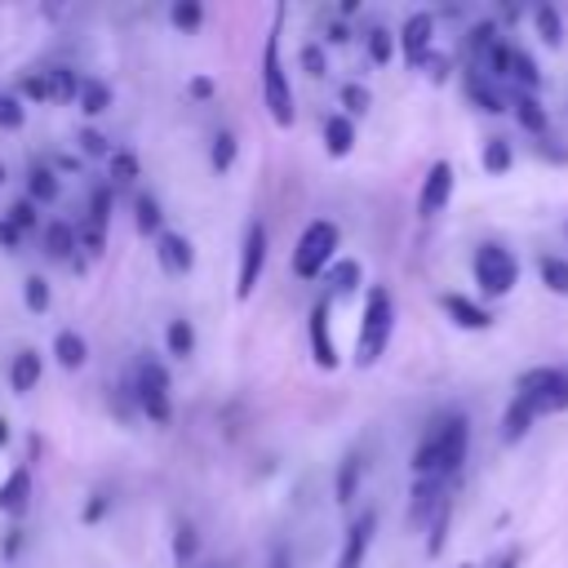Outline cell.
Segmentation results:
<instances>
[{
	"instance_id": "26",
	"label": "cell",
	"mask_w": 568,
	"mask_h": 568,
	"mask_svg": "<svg viewBox=\"0 0 568 568\" xmlns=\"http://www.w3.org/2000/svg\"><path fill=\"white\" fill-rule=\"evenodd\" d=\"M49 80H53V102H71V98H80V89H84V80H80L75 71H67V67H53Z\"/></svg>"
},
{
	"instance_id": "31",
	"label": "cell",
	"mask_w": 568,
	"mask_h": 568,
	"mask_svg": "<svg viewBox=\"0 0 568 568\" xmlns=\"http://www.w3.org/2000/svg\"><path fill=\"white\" fill-rule=\"evenodd\" d=\"M355 484H359V453H351L337 470V501H351L355 497Z\"/></svg>"
},
{
	"instance_id": "51",
	"label": "cell",
	"mask_w": 568,
	"mask_h": 568,
	"mask_svg": "<svg viewBox=\"0 0 568 568\" xmlns=\"http://www.w3.org/2000/svg\"><path fill=\"white\" fill-rule=\"evenodd\" d=\"M4 439H9V422L0 417V444H4Z\"/></svg>"
},
{
	"instance_id": "20",
	"label": "cell",
	"mask_w": 568,
	"mask_h": 568,
	"mask_svg": "<svg viewBox=\"0 0 568 568\" xmlns=\"http://www.w3.org/2000/svg\"><path fill=\"white\" fill-rule=\"evenodd\" d=\"M164 346H169V355H178V359H186L191 351H195V328H191V320H169V328H164Z\"/></svg>"
},
{
	"instance_id": "19",
	"label": "cell",
	"mask_w": 568,
	"mask_h": 568,
	"mask_svg": "<svg viewBox=\"0 0 568 568\" xmlns=\"http://www.w3.org/2000/svg\"><path fill=\"white\" fill-rule=\"evenodd\" d=\"M444 311H448L462 328H488V311H479L475 302H466V297H457V293L444 297Z\"/></svg>"
},
{
	"instance_id": "52",
	"label": "cell",
	"mask_w": 568,
	"mask_h": 568,
	"mask_svg": "<svg viewBox=\"0 0 568 568\" xmlns=\"http://www.w3.org/2000/svg\"><path fill=\"white\" fill-rule=\"evenodd\" d=\"M0 182H4V164H0Z\"/></svg>"
},
{
	"instance_id": "28",
	"label": "cell",
	"mask_w": 568,
	"mask_h": 568,
	"mask_svg": "<svg viewBox=\"0 0 568 568\" xmlns=\"http://www.w3.org/2000/svg\"><path fill=\"white\" fill-rule=\"evenodd\" d=\"M515 115H519V124H524V129H532V133H541V129H546V115H541L537 98H528V93H515Z\"/></svg>"
},
{
	"instance_id": "22",
	"label": "cell",
	"mask_w": 568,
	"mask_h": 568,
	"mask_svg": "<svg viewBox=\"0 0 568 568\" xmlns=\"http://www.w3.org/2000/svg\"><path fill=\"white\" fill-rule=\"evenodd\" d=\"M106 178H111V182H120V186L138 182V178H142V164H138V155H133V151H115V155L106 160Z\"/></svg>"
},
{
	"instance_id": "12",
	"label": "cell",
	"mask_w": 568,
	"mask_h": 568,
	"mask_svg": "<svg viewBox=\"0 0 568 568\" xmlns=\"http://www.w3.org/2000/svg\"><path fill=\"white\" fill-rule=\"evenodd\" d=\"M311 351H315V364L320 368H337V346L328 337V302H315L311 306Z\"/></svg>"
},
{
	"instance_id": "47",
	"label": "cell",
	"mask_w": 568,
	"mask_h": 568,
	"mask_svg": "<svg viewBox=\"0 0 568 568\" xmlns=\"http://www.w3.org/2000/svg\"><path fill=\"white\" fill-rule=\"evenodd\" d=\"M186 89H191V98H200V102H204V98H213V80H209V75H195Z\"/></svg>"
},
{
	"instance_id": "7",
	"label": "cell",
	"mask_w": 568,
	"mask_h": 568,
	"mask_svg": "<svg viewBox=\"0 0 568 568\" xmlns=\"http://www.w3.org/2000/svg\"><path fill=\"white\" fill-rule=\"evenodd\" d=\"M138 404L151 422H169V368L160 359L138 364Z\"/></svg>"
},
{
	"instance_id": "6",
	"label": "cell",
	"mask_w": 568,
	"mask_h": 568,
	"mask_svg": "<svg viewBox=\"0 0 568 568\" xmlns=\"http://www.w3.org/2000/svg\"><path fill=\"white\" fill-rule=\"evenodd\" d=\"M515 275H519V266H515V257L501 244H479V253H475V280H479L484 293H493V297L510 293Z\"/></svg>"
},
{
	"instance_id": "29",
	"label": "cell",
	"mask_w": 568,
	"mask_h": 568,
	"mask_svg": "<svg viewBox=\"0 0 568 568\" xmlns=\"http://www.w3.org/2000/svg\"><path fill=\"white\" fill-rule=\"evenodd\" d=\"M22 302H27V311H49V280L44 275H27L22 280Z\"/></svg>"
},
{
	"instance_id": "17",
	"label": "cell",
	"mask_w": 568,
	"mask_h": 568,
	"mask_svg": "<svg viewBox=\"0 0 568 568\" xmlns=\"http://www.w3.org/2000/svg\"><path fill=\"white\" fill-rule=\"evenodd\" d=\"M27 200L53 204V200H58V173L44 169V164H31V173H27Z\"/></svg>"
},
{
	"instance_id": "5",
	"label": "cell",
	"mask_w": 568,
	"mask_h": 568,
	"mask_svg": "<svg viewBox=\"0 0 568 568\" xmlns=\"http://www.w3.org/2000/svg\"><path fill=\"white\" fill-rule=\"evenodd\" d=\"M333 253H337V226H333V222H311V226L302 231L297 248H293V271H297L302 280H315V275L333 262Z\"/></svg>"
},
{
	"instance_id": "45",
	"label": "cell",
	"mask_w": 568,
	"mask_h": 568,
	"mask_svg": "<svg viewBox=\"0 0 568 568\" xmlns=\"http://www.w3.org/2000/svg\"><path fill=\"white\" fill-rule=\"evenodd\" d=\"M102 510H106V493H93V497H89V506H84V524L102 519Z\"/></svg>"
},
{
	"instance_id": "24",
	"label": "cell",
	"mask_w": 568,
	"mask_h": 568,
	"mask_svg": "<svg viewBox=\"0 0 568 568\" xmlns=\"http://www.w3.org/2000/svg\"><path fill=\"white\" fill-rule=\"evenodd\" d=\"M537 271H541V280H546V288H555L559 297H568V262H564V257H555V253H546V257L537 262Z\"/></svg>"
},
{
	"instance_id": "1",
	"label": "cell",
	"mask_w": 568,
	"mask_h": 568,
	"mask_svg": "<svg viewBox=\"0 0 568 568\" xmlns=\"http://www.w3.org/2000/svg\"><path fill=\"white\" fill-rule=\"evenodd\" d=\"M559 408H568V368H528L515 386L506 417H501V435L519 439L532 426V417L559 413Z\"/></svg>"
},
{
	"instance_id": "11",
	"label": "cell",
	"mask_w": 568,
	"mask_h": 568,
	"mask_svg": "<svg viewBox=\"0 0 568 568\" xmlns=\"http://www.w3.org/2000/svg\"><path fill=\"white\" fill-rule=\"evenodd\" d=\"M155 257H160V266H164L169 275H182V271H191V262H195L191 240L178 235V231H164V235L155 240Z\"/></svg>"
},
{
	"instance_id": "48",
	"label": "cell",
	"mask_w": 568,
	"mask_h": 568,
	"mask_svg": "<svg viewBox=\"0 0 568 568\" xmlns=\"http://www.w3.org/2000/svg\"><path fill=\"white\" fill-rule=\"evenodd\" d=\"M80 240H84V248H89V253H98V248H102V226H89Z\"/></svg>"
},
{
	"instance_id": "10",
	"label": "cell",
	"mask_w": 568,
	"mask_h": 568,
	"mask_svg": "<svg viewBox=\"0 0 568 568\" xmlns=\"http://www.w3.org/2000/svg\"><path fill=\"white\" fill-rule=\"evenodd\" d=\"M377 532V510H364L351 528H346V541H342V555H337V568H359L364 555H368V541Z\"/></svg>"
},
{
	"instance_id": "25",
	"label": "cell",
	"mask_w": 568,
	"mask_h": 568,
	"mask_svg": "<svg viewBox=\"0 0 568 568\" xmlns=\"http://www.w3.org/2000/svg\"><path fill=\"white\" fill-rule=\"evenodd\" d=\"M111 106V89L102 84V80H84V89H80V111L84 115H102Z\"/></svg>"
},
{
	"instance_id": "16",
	"label": "cell",
	"mask_w": 568,
	"mask_h": 568,
	"mask_svg": "<svg viewBox=\"0 0 568 568\" xmlns=\"http://www.w3.org/2000/svg\"><path fill=\"white\" fill-rule=\"evenodd\" d=\"M53 355H58L62 368H80V364L89 359V346H84V337H80L75 328H62V333L53 337Z\"/></svg>"
},
{
	"instance_id": "43",
	"label": "cell",
	"mask_w": 568,
	"mask_h": 568,
	"mask_svg": "<svg viewBox=\"0 0 568 568\" xmlns=\"http://www.w3.org/2000/svg\"><path fill=\"white\" fill-rule=\"evenodd\" d=\"M342 102H346L351 111H364V106H368V89H359V84H346V89H342Z\"/></svg>"
},
{
	"instance_id": "39",
	"label": "cell",
	"mask_w": 568,
	"mask_h": 568,
	"mask_svg": "<svg viewBox=\"0 0 568 568\" xmlns=\"http://www.w3.org/2000/svg\"><path fill=\"white\" fill-rule=\"evenodd\" d=\"M484 164H488L493 173H501V169L510 164V151H506V142H501V138H493V142L484 146Z\"/></svg>"
},
{
	"instance_id": "15",
	"label": "cell",
	"mask_w": 568,
	"mask_h": 568,
	"mask_svg": "<svg viewBox=\"0 0 568 568\" xmlns=\"http://www.w3.org/2000/svg\"><path fill=\"white\" fill-rule=\"evenodd\" d=\"M324 146H328V155H346V151L355 146V124H351V115H328V120H324Z\"/></svg>"
},
{
	"instance_id": "33",
	"label": "cell",
	"mask_w": 568,
	"mask_h": 568,
	"mask_svg": "<svg viewBox=\"0 0 568 568\" xmlns=\"http://www.w3.org/2000/svg\"><path fill=\"white\" fill-rule=\"evenodd\" d=\"M532 18H537V31H541L546 44H559V40H564V31H559V13H555L550 4H541Z\"/></svg>"
},
{
	"instance_id": "2",
	"label": "cell",
	"mask_w": 568,
	"mask_h": 568,
	"mask_svg": "<svg viewBox=\"0 0 568 568\" xmlns=\"http://www.w3.org/2000/svg\"><path fill=\"white\" fill-rule=\"evenodd\" d=\"M466 439H470V426L466 417H444L430 426V435L417 444L413 453V470L417 479H444L453 475L462 462H466Z\"/></svg>"
},
{
	"instance_id": "23",
	"label": "cell",
	"mask_w": 568,
	"mask_h": 568,
	"mask_svg": "<svg viewBox=\"0 0 568 568\" xmlns=\"http://www.w3.org/2000/svg\"><path fill=\"white\" fill-rule=\"evenodd\" d=\"M133 213H138V231L142 235H164L160 231V222H164V213H160V204H155V195H138V204H133Z\"/></svg>"
},
{
	"instance_id": "3",
	"label": "cell",
	"mask_w": 568,
	"mask_h": 568,
	"mask_svg": "<svg viewBox=\"0 0 568 568\" xmlns=\"http://www.w3.org/2000/svg\"><path fill=\"white\" fill-rule=\"evenodd\" d=\"M390 328H395V302L382 284H373L368 297H364V320H359V337H355V364L359 368L382 359V351L390 342Z\"/></svg>"
},
{
	"instance_id": "34",
	"label": "cell",
	"mask_w": 568,
	"mask_h": 568,
	"mask_svg": "<svg viewBox=\"0 0 568 568\" xmlns=\"http://www.w3.org/2000/svg\"><path fill=\"white\" fill-rule=\"evenodd\" d=\"M328 280H333V293H351L359 284V262H337Z\"/></svg>"
},
{
	"instance_id": "35",
	"label": "cell",
	"mask_w": 568,
	"mask_h": 568,
	"mask_svg": "<svg viewBox=\"0 0 568 568\" xmlns=\"http://www.w3.org/2000/svg\"><path fill=\"white\" fill-rule=\"evenodd\" d=\"M22 120H27L22 102L13 93H0V129H22Z\"/></svg>"
},
{
	"instance_id": "44",
	"label": "cell",
	"mask_w": 568,
	"mask_h": 568,
	"mask_svg": "<svg viewBox=\"0 0 568 568\" xmlns=\"http://www.w3.org/2000/svg\"><path fill=\"white\" fill-rule=\"evenodd\" d=\"M302 62H306V71H311V75H324V53H320L315 44H306V49H302Z\"/></svg>"
},
{
	"instance_id": "27",
	"label": "cell",
	"mask_w": 568,
	"mask_h": 568,
	"mask_svg": "<svg viewBox=\"0 0 568 568\" xmlns=\"http://www.w3.org/2000/svg\"><path fill=\"white\" fill-rule=\"evenodd\" d=\"M22 98H31V102H53V80H49V71H27V75H22Z\"/></svg>"
},
{
	"instance_id": "37",
	"label": "cell",
	"mask_w": 568,
	"mask_h": 568,
	"mask_svg": "<svg viewBox=\"0 0 568 568\" xmlns=\"http://www.w3.org/2000/svg\"><path fill=\"white\" fill-rule=\"evenodd\" d=\"M173 555H178V559H191V555H195V528H191V524H178V528H173Z\"/></svg>"
},
{
	"instance_id": "9",
	"label": "cell",
	"mask_w": 568,
	"mask_h": 568,
	"mask_svg": "<svg viewBox=\"0 0 568 568\" xmlns=\"http://www.w3.org/2000/svg\"><path fill=\"white\" fill-rule=\"evenodd\" d=\"M448 195H453V164H448V160H435V164L426 169V182H422V195H417V209H422V217H435V213H444Z\"/></svg>"
},
{
	"instance_id": "30",
	"label": "cell",
	"mask_w": 568,
	"mask_h": 568,
	"mask_svg": "<svg viewBox=\"0 0 568 568\" xmlns=\"http://www.w3.org/2000/svg\"><path fill=\"white\" fill-rule=\"evenodd\" d=\"M231 160H235V133H231V129H217V133H213V169L226 173Z\"/></svg>"
},
{
	"instance_id": "8",
	"label": "cell",
	"mask_w": 568,
	"mask_h": 568,
	"mask_svg": "<svg viewBox=\"0 0 568 568\" xmlns=\"http://www.w3.org/2000/svg\"><path fill=\"white\" fill-rule=\"evenodd\" d=\"M262 262H266V226L262 222H248L244 231V248H240V275H235V297L244 302L257 280H262Z\"/></svg>"
},
{
	"instance_id": "36",
	"label": "cell",
	"mask_w": 568,
	"mask_h": 568,
	"mask_svg": "<svg viewBox=\"0 0 568 568\" xmlns=\"http://www.w3.org/2000/svg\"><path fill=\"white\" fill-rule=\"evenodd\" d=\"M89 217H93V226H106V217H111V191H106V186H93V195H89Z\"/></svg>"
},
{
	"instance_id": "40",
	"label": "cell",
	"mask_w": 568,
	"mask_h": 568,
	"mask_svg": "<svg viewBox=\"0 0 568 568\" xmlns=\"http://www.w3.org/2000/svg\"><path fill=\"white\" fill-rule=\"evenodd\" d=\"M9 222H13L18 231H31V226H36V200H18V204L9 209Z\"/></svg>"
},
{
	"instance_id": "42",
	"label": "cell",
	"mask_w": 568,
	"mask_h": 568,
	"mask_svg": "<svg viewBox=\"0 0 568 568\" xmlns=\"http://www.w3.org/2000/svg\"><path fill=\"white\" fill-rule=\"evenodd\" d=\"M80 146H84V155H106V160L115 155V151L106 146V138H102V133H93V129H84V133H80Z\"/></svg>"
},
{
	"instance_id": "32",
	"label": "cell",
	"mask_w": 568,
	"mask_h": 568,
	"mask_svg": "<svg viewBox=\"0 0 568 568\" xmlns=\"http://www.w3.org/2000/svg\"><path fill=\"white\" fill-rule=\"evenodd\" d=\"M169 18H173V27H182V31H195V27H200V18H204V9H200L195 0H178Z\"/></svg>"
},
{
	"instance_id": "4",
	"label": "cell",
	"mask_w": 568,
	"mask_h": 568,
	"mask_svg": "<svg viewBox=\"0 0 568 568\" xmlns=\"http://www.w3.org/2000/svg\"><path fill=\"white\" fill-rule=\"evenodd\" d=\"M262 98H266V111L280 129L293 124V89H288V75L280 67V40H275V27L266 36V53H262Z\"/></svg>"
},
{
	"instance_id": "46",
	"label": "cell",
	"mask_w": 568,
	"mask_h": 568,
	"mask_svg": "<svg viewBox=\"0 0 568 568\" xmlns=\"http://www.w3.org/2000/svg\"><path fill=\"white\" fill-rule=\"evenodd\" d=\"M18 240H22V231H18L9 217H0V244H4V248H18Z\"/></svg>"
},
{
	"instance_id": "18",
	"label": "cell",
	"mask_w": 568,
	"mask_h": 568,
	"mask_svg": "<svg viewBox=\"0 0 568 568\" xmlns=\"http://www.w3.org/2000/svg\"><path fill=\"white\" fill-rule=\"evenodd\" d=\"M9 382H13V390H31L40 382V355L36 351H18L13 364H9Z\"/></svg>"
},
{
	"instance_id": "13",
	"label": "cell",
	"mask_w": 568,
	"mask_h": 568,
	"mask_svg": "<svg viewBox=\"0 0 568 568\" xmlns=\"http://www.w3.org/2000/svg\"><path fill=\"white\" fill-rule=\"evenodd\" d=\"M430 31H435V18L430 13H413L399 31V44H404V58L408 62H426V49H430Z\"/></svg>"
},
{
	"instance_id": "38",
	"label": "cell",
	"mask_w": 568,
	"mask_h": 568,
	"mask_svg": "<svg viewBox=\"0 0 568 568\" xmlns=\"http://www.w3.org/2000/svg\"><path fill=\"white\" fill-rule=\"evenodd\" d=\"M466 89H470V98H475V102H479L484 111H506V106H501V98H497V93H493L488 84H479L475 75H470V84H466Z\"/></svg>"
},
{
	"instance_id": "41",
	"label": "cell",
	"mask_w": 568,
	"mask_h": 568,
	"mask_svg": "<svg viewBox=\"0 0 568 568\" xmlns=\"http://www.w3.org/2000/svg\"><path fill=\"white\" fill-rule=\"evenodd\" d=\"M368 53H373V62H390V36L382 27L368 31Z\"/></svg>"
},
{
	"instance_id": "14",
	"label": "cell",
	"mask_w": 568,
	"mask_h": 568,
	"mask_svg": "<svg viewBox=\"0 0 568 568\" xmlns=\"http://www.w3.org/2000/svg\"><path fill=\"white\" fill-rule=\"evenodd\" d=\"M27 506H31V470L18 466V470L0 484V510H4V515H22Z\"/></svg>"
},
{
	"instance_id": "49",
	"label": "cell",
	"mask_w": 568,
	"mask_h": 568,
	"mask_svg": "<svg viewBox=\"0 0 568 568\" xmlns=\"http://www.w3.org/2000/svg\"><path fill=\"white\" fill-rule=\"evenodd\" d=\"M266 568H293L288 550H284V546H275V550H271V564H266Z\"/></svg>"
},
{
	"instance_id": "21",
	"label": "cell",
	"mask_w": 568,
	"mask_h": 568,
	"mask_svg": "<svg viewBox=\"0 0 568 568\" xmlns=\"http://www.w3.org/2000/svg\"><path fill=\"white\" fill-rule=\"evenodd\" d=\"M75 248V226L71 222H49L44 226V253L49 257H67Z\"/></svg>"
},
{
	"instance_id": "50",
	"label": "cell",
	"mask_w": 568,
	"mask_h": 568,
	"mask_svg": "<svg viewBox=\"0 0 568 568\" xmlns=\"http://www.w3.org/2000/svg\"><path fill=\"white\" fill-rule=\"evenodd\" d=\"M515 564H519V555H501V559H497L493 568H515Z\"/></svg>"
}]
</instances>
